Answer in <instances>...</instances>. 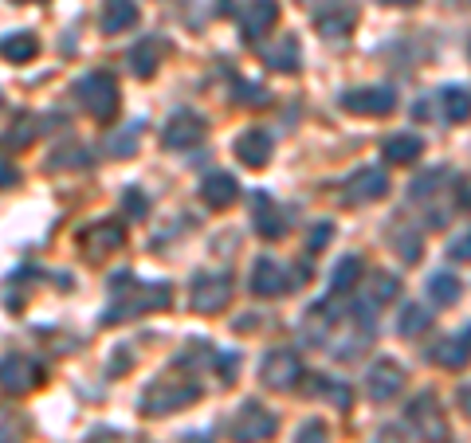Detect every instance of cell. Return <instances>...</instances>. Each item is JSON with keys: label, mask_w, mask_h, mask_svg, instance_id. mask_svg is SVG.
Masks as SVG:
<instances>
[{"label": "cell", "mask_w": 471, "mask_h": 443, "mask_svg": "<svg viewBox=\"0 0 471 443\" xmlns=\"http://www.w3.org/2000/svg\"><path fill=\"white\" fill-rule=\"evenodd\" d=\"M409 424L421 431L424 443H444L448 439V424L440 416V408H436V396L432 393H421L416 401L409 404Z\"/></svg>", "instance_id": "obj_13"}, {"label": "cell", "mask_w": 471, "mask_h": 443, "mask_svg": "<svg viewBox=\"0 0 471 443\" xmlns=\"http://www.w3.org/2000/svg\"><path fill=\"white\" fill-rule=\"evenodd\" d=\"M295 443H326V424L323 420H307V424L295 431Z\"/></svg>", "instance_id": "obj_38"}, {"label": "cell", "mask_w": 471, "mask_h": 443, "mask_svg": "<svg viewBox=\"0 0 471 443\" xmlns=\"http://www.w3.org/2000/svg\"><path fill=\"white\" fill-rule=\"evenodd\" d=\"M448 255H452L456 263H467V259H471V232H464V235H456V240L448 244Z\"/></svg>", "instance_id": "obj_39"}, {"label": "cell", "mask_w": 471, "mask_h": 443, "mask_svg": "<svg viewBox=\"0 0 471 443\" xmlns=\"http://www.w3.org/2000/svg\"><path fill=\"white\" fill-rule=\"evenodd\" d=\"M24 416H16L13 408H0V443H24Z\"/></svg>", "instance_id": "obj_33"}, {"label": "cell", "mask_w": 471, "mask_h": 443, "mask_svg": "<svg viewBox=\"0 0 471 443\" xmlns=\"http://www.w3.org/2000/svg\"><path fill=\"white\" fill-rule=\"evenodd\" d=\"M404 388V369L393 358H381V361H373L369 365V373H366V393H369V401H393Z\"/></svg>", "instance_id": "obj_14"}, {"label": "cell", "mask_w": 471, "mask_h": 443, "mask_svg": "<svg viewBox=\"0 0 471 443\" xmlns=\"http://www.w3.org/2000/svg\"><path fill=\"white\" fill-rule=\"evenodd\" d=\"M275 428H280V416L271 408H263L260 401H244L228 420V436L236 443H263L275 436Z\"/></svg>", "instance_id": "obj_4"}, {"label": "cell", "mask_w": 471, "mask_h": 443, "mask_svg": "<svg viewBox=\"0 0 471 443\" xmlns=\"http://www.w3.org/2000/svg\"><path fill=\"white\" fill-rule=\"evenodd\" d=\"M40 51V40L31 36V31H13V36L0 40V56L8 63H31Z\"/></svg>", "instance_id": "obj_28"}, {"label": "cell", "mask_w": 471, "mask_h": 443, "mask_svg": "<svg viewBox=\"0 0 471 443\" xmlns=\"http://www.w3.org/2000/svg\"><path fill=\"white\" fill-rule=\"evenodd\" d=\"M428 358L440 365V369H464V365L471 361V341L467 338H444L440 345L428 350Z\"/></svg>", "instance_id": "obj_24"}, {"label": "cell", "mask_w": 471, "mask_h": 443, "mask_svg": "<svg viewBox=\"0 0 471 443\" xmlns=\"http://www.w3.org/2000/svg\"><path fill=\"white\" fill-rule=\"evenodd\" d=\"M240 197V181L232 177V173H209L205 181H200V200L209 204V208H228Z\"/></svg>", "instance_id": "obj_22"}, {"label": "cell", "mask_w": 471, "mask_h": 443, "mask_svg": "<svg viewBox=\"0 0 471 443\" xmlns=\"http://www.w3.org/2000/svg\"><path fill=\"white\" fill-rule=\"evenodd\" d=\"M87 149L83 146H71V149H63V154H56V161H51V169H75V165H87Z\"/></svg>", "instance_id": "obj_37"}, {"label": "cell", "mask_w": 471, "mask_h": 443, "mask_svg": "<svg viewBox=\"0 0 471 443\" xmlns=\"http://www.w3.org/2000/svg\"><path fill=\"white\" fill-rule=\"evenodd\" d=\"M232 91H240V94H232V99L240 102V106H263V102H267L263 86H255V83H240V79H236Z\"/></svg>", "instance_id": "obj_36"}, {"label": "cell", "mask_w": 471, "mask_h": 443, "mask_svg": "<svg viewBox=\"0 0 471 443\" xmlns=\"http://www.w3.org/2000/svg\"><path fill=\"white\" fill-rule=\"evenodd\" d=\"M330 235H334V228H330V224H323V228H318L315 235H310V255H315V252H318V247H323V244L330 240Z\"/></svg>", "instance_id": "obj_41"}, {"label": "cell", "mask_w": 471, "mask_h": 443, "mask_svg": "<svg viewBox=\"0 0 471 443\" xmlns=\"http://www.w3.org/2000/svg\"><path fill=\"white\" fill-rule=\"evenodd\" d=\"M75 99H79V106L94 118V122H111V118L118 114V83H114V75L87 71L79 83H75Z\"/></svg>", "instance_id": "obj_3"}, {"label": "cell", "mask_w": 471, "mask_h": 443, "mask_svg": "<svg viewBox=\"0 0 471 443\" xmlns=\"http://www.w3.org/2000/svg\"><path fill=\"white\" fill-rule=\"evenodd\" d=\"M342 111L361 114V118H385L397 111V94L389 86H358V91L342 94Z\"/></svg>", "instance_id": "obj_9"}, {"label": "cell", "mask_w": 471, "mask_h": 443, "mask_svg": "<svg viewBox=\"0 0 471 443\" xmlns=\"http://www.w3.org/2000/svg\"><path fill=\"white\" fill-rule=\"evenodd\" d=\"M428 318L424 315V306H416V302H409V306L397 315V333H404V338H413V333H421V330H428Z\"/></svg>", "instance_id": "obj_32"}, {"label": "cell", "mask_w": 471, "mask_h": 443, "mask_svg": "<svg viewBox=\"0 0 471 443\" xmlns=\"http://www.w3.org/2000/svg\"><path fill=\"white\" fill-rule=\"evenodd\" d=\"M456 401H459V408H464V412L471 416V385L459 388V393H456Z\"/></svg>", "instance_id": "obj_43"}, {"label": "cell", "mask_w": 471, "mask_h": 443, "mask_svg": "<svg viewBox=\"0 0 471 443\" xmlns=\"http://www.w3.org/2000/svg\"><path fill=\"white\" fill-rule=\"evenodd\" d=\"M232 154L240 157L248 169H263L267 161H271V154H275V137L267 134V129L252 126V129H244V134L232 142Z\"/></svg>", "instance_id": "obj_16"}, {"label": "cell", "mask_w": 471, "mask_h": 443, "mask_svg": "<svg viewBox=\"0 0 471 443\" xmlns=\"http://www.w3.org/2000/svg\"><path fill=\"white\" fill-rule=\"evenodd\" d=\"M385 192H389V177H385L378 165L358 169V173H353V177L346 181V200H350V204H373V200H381Z\"/></svg>", "instance_id": "obj_18"}, {"label": "cell", "mask_w": 471, "mask_h": 443, "mask_svg": "<svg viewBox=\"0 0 471 443\" xmlns=\"http://www.w3.org/2000/svg\"><path fill=\"white\" fill-rule=\"evenodd\" d=\"M298 385H303L307 396H326V401H334L338 408H350V388L330 381V377H323V373H303V381Z\"/></svg>", "instance_id": "obj_25"}, {"label": "cell", "mask_w": 471, "mask_h": 443, "mask_svg": "<svg viewBox=\"0 0 471 443\" xmlns=\"http://www.w3.org/2000/svg\"><path fill=\"white\" fill-rule=\"evenodd\" d=\"M467 51H471V43H467Z\"/></svg>", "instance_id": "obj_46"}, {"label": "cell", "mask_w": 471, "mask_h": 443, "mask_svg": "<svg viewBox=\"0 0 471 443\" xmlns=\"http://www.w3.org/2000/svg\"><path fill=\"white\" fill-rule=\"evenodd\" d=\"M173 306V287L169 283H138L130 271H118L111 279V302L102 310V326H118L138 315H154V310Z\"/></svg>", "instance_id": "obj_1"}, {"label": "cell", "mask_w": 471, "mask_h": 443, "mask_svg": "<svg viewBox=\"0 0 471 443\" xmlns=\"http://www.w3.org/2000/svg\"><path fill=\"white\" fill-rule=\"evenodd\" d=\"M40 385H44V365L36 358H28V353H8V358H0V388H4V393L24 396Z\"/></svg>", "instance_id": "obj_5"}, {"label": "cell", "mask_w": 471, "mask_h": 443, "mask_svg": "<svg viewBox=\"0 0 471 443\" xmlns=\"http://www.w3.org/2000/svg\"><path fill=\"white\" fill-rule=\"evenodd\" d=\"M389 235H393V244L401 247L404 263H416V259H421V235H416V232H409V228H393Z\"/></svg>", "instance_id": "obj_34"}, {"label": "cell", "mask_w": 471, "mask_h": 443, "mask_svg": "<svg viewBox=\"0 0 471 443\" xmlns=\"http://www.w3.org/2000/svg\"><path fill=\"white\" fill-rule=\"evenodd\" d=\"M20 4H40V0H20Z\"/></svg>", "instance_id": "obj_45"}, {"label": "cell", "mask_w": 471, "mask_h": 443, "mask_svg": "<svg viewBox=\"0 0 471 443\" xmlns=\"http://www.w3.org/2000/svg\"><path fill=\"white\" fill-rule=\"evenodd\" d=\"M416 118H440V122H467L471 118V91L464 86H444L432 94V102H416Z\"/></svg>", "instance_id": "obj_8"}, {"label": "cell", "mask_w": 471, "mask_h": 443, "mask_svg": "<svg viewBox=\"0 0 471 443\" xmlns=\"http://www.w3.org/2000/svg\"><path fill=\"white\" fill-rule=\"evenodd\" d=\"M122 208H126V212H130V216H134V220H142V216L149 212V197H146V192H142V189H138V185H130V189H126V192H122Z\"/></svg>", "instance_id": "obj_35"}, {"label": "cell", "mask_w": 471, "mask_h": 443, "mask_svg": "<svg viewBox=\"0 0 471 443\" xmlns=\"http://www.w3.org/2000/svg\"><path fill=\"white\" fill-rule=\"evenodd\" d=\"M424 154V142L416 134H393L389 142H385V161L389 165H409V161H416Z\"/></svg>", "instance_id": "obj_27"}, {"label": "cell", "mask_w": 471, "mask_h": 443, "mask_svg": "<svg viewBox=\"0 0 471 443\" xmlns=\"http://www.w3.org/2000/svg\"><path fill=\"white\" fill-rule=\"evenodd\" d=\"M205 118H200L197 111H173L169 114V122L162 129V146L165 149H192L205 137Z\"/></svg>", "instance_id": "obj_10"}, {"label": "cell", "mask_w": 471, "mask_h": 443, "mask_svg": "<svg viewBox=\"0 0 471 443\" xmlns=\"http://www.w3.org/2000/svg\"><path fill=\"white\" fill-rule=\"evenodd\" d=\"M252 220H255V232H260L263 240H271V244L287 235V220H283L280 204L267 197V192H255L252 197Z\"/></svg>", "instance_id": "obj_19"}, {"label": "cell", "mask_w": 471, "mask_h": 443, "mask_svg": "<svg viewBox=\"0 0 471 443\" xmlns=\"http://www.w3.org/2000/svg\"><path fill=\"white\" fill-rule=\"evenodd\" d=\"M232 302V275H205L200 271L189 287V306L197 315H220Z\"/></svg>", "instance_id": "obj_6"}, {"label": "cell", "mask_w": 471, "mask_h": 443, "mask_svg": "<svg viewBox=\"0 0 471 443\" xmlns=\"http://www.w3.org/2000/svg\"><path fill=\"white\" fill-rule=\"evenodd\" d=\"M275 20H280V0H244L240 4V31L248 43L263 40L275 28Z\"/></svg>", "instance_id": "obj_15"}, {"label": "cell", "mask_w": 471, "mask_h": 443, "mask_svg": "<svg viewBox=\"0 0 471 443\" xmlns=\"http://www.w3.org/2000/svg\"><path fill=\"white\" fill-rule=\"evenodd\" d=\"M248 287H252L255 298H280V295H287V290L295 287V279L283 271V263H275V259L260 255V259H255V267H252Z\"/></svg>", "instance_id": "obj_11"}, {"label": "cell", "mask_w": 471, "mask_h": 443, "mask_svg": "<svg viewBox=\"0 0 471 443\" xmlns=\"http://www.w3.org/2000/svg\"><path fill=\"white\" fill-rule=\"evenodd\" d=\"M353 20H358V8H353V0H323V4H315V24L323 31L326 40H342L353 31Z\"/></svg>", "instance_id": "obj_12"}, {"label": "cell", "mask_w": 471, "mask_h": 443, "mask_svg": "<svg viewBox=\"0 0 471 443\" xmlns=\"http://www.w3.org/2000/svg\"><path fill=\"white\" fill-rule=\"evenodd\" d=\"M361 283V259L358 255H342L330 271V295H350Z\"/></svg>", "instance_id": "obj_26"}, {"label": "cell", "mask_w": 471, "mask_h": 443, "mask_svg": "<svg viewBox=\"0 0 471 443\" xmlns=\"http://www.w3.org/2000/svg\"><path fill=\"white\" fill-rule=\"evenodd\" d=\"M401 295V283H397V275H385L378 271L369 279V287H366V298H369V306H385V302H393Z\"/></svg>", "instance_id": "obj_31"}, {"label": "cell", "mask_w": 471, "mask_h": 443, "mask_svg": "<svg viewBox=\"0 0 471 443\" xmlns=\"http://www.w3.org/2000/svg\"><path fill=\"white\" fill-rule=\"evenodd\" d=\"M428 298H432L436 306H456L459 302V279L448 275V271H436L428 279Z\"/></svg>", "instance_id": "obj_30"}, {"label": "cell", "mask_w": 471, "mask_h": 443, "mask_svg": "<svg viewBox=\"0 0 471 443\" xmlns=\"http://www.w3.org/2000/svg\"><path fill=\"white\" fill-rule=\"evenodd\" d=\"M456 200H459V208H467V212H471V181H464V185L456 189Z\"/></svg>", "instance_id": "obj_42"}, {"label": "cell", "mask_w": 471, "mask_h": 443, "mask_svg": "<svg viewBox=\"0 0 471 443\" xmlns=\"http://www.w3.org/2000/svg\"><path fill=\"white\" fill-rule=\"evenodd\" d=\"M263 63L271 71H280V75H295L298 67H303V48H298L295 36H280L275 43H267L263 48Z\"/></svg>", "instance_id": "obj_21"}, {"label": "cell", "mask_w": 471, "mask_h": 443, "mask_svg": "<svg viewBox=\"0 0 471 443\" xmlns=\"http://www.w3.org/2000/svg\"><path fill=\"white\" fill-rule=\"evenodd\" d=\"M79 244L87 255H106V252H118L126 244V228L118 220H94L79 232Z\"/></svg>", "instance_id": "obj_17"}, {"label": "cell", "mask_w": 471, "mask_h": 443, "mask_svg": "<svg viewBox=\"0 0 471 443\" xmlns=\"http://www.w3.org/2000/svg\"><path fill=\"white\" fill-rule=\"evenodd\" d=\"M260 381L275 393H287L303 381V361H298L295 350H271L267 358L260 361Z\"/></svg>", "instance_id": "obj_7"}, {"label": "cell", "mask_w": 471, "mask_h": 443, "mask_svg": "<svg viewBox=\"0 0 471 443\" xmlns=\"http://www.w3.org/2000/svg\"><path fill=\"white\" fill-rule=\"evenodd\" d=\"M165 51H169V43L162 36H142V43L130 51V71L138 79H154L157 67H162V59H165Z\"/></svg>", "instance_id": "obj_20"}, {"label": "cell", "mask_w": 471, "mask_h": 443, "mask_svg": "<svg viewBox=\"0 0 471 443\" xmlns=\"http://www.w3.org/2000/svg\"><path fill=\"white\" fill-rule=\"evenodd\" d=\"M385 4H397V8H409V4H416V0H385Z\"/></svg>", "instance_id": "obj_44"}, {"label": "cell", "mask_w": 471, "mask_h": 443, "mask_svg": "<svg viewBox=\"0 0 471 443\" xmlns=\"http://www.w3.org/2000/svg\"><path fill=\"white\" fill-rule=\"evenodd\" d=\"M142 126H146V122H126V126H118L114 134L106 137V149H111V157H134L138 137H142Z\"/></svg>", "instance_id": "obj_29"}, {"label": "cell", "mask_w": 471, "mask_h": 443, "mask_svg": "<svg viewBox=\"0 0 471 443\" xmlns=\"http://www.w3.org/2000/svg\"><path fill=\"white\" fill-rule=\"evenodd\" d=\"M138 24V4L134 0H102V31L118 36V31H130Z\"/></svg>", "instance_id": "obj_23"}, {"label": "cell", "mask_w": 471, "mask_h": 443, "mask_svg": "<svg viewBox=\"0 0 471 443\" xmlns=\"http://www.w3.org/2000/svg\"><path fill=\"white\" fill-rule=\"evenodd\" d=\"M20 185V169L8 165V157H0V189H16Z\"/></svg>", "instance_id": "obj_40"}, {"label": "cell", "mask_w": 471, "mask_h": 443, "mask_svg": "<svg viewBox=\"0 0 471 443\" xmlns=\"http://www.w3.org/2000/svg\"><path fill=\"white\" fill-rule=\"evenodd\" d=\"M200 393H205V388L192 381V377H173V373H169V377H157V381L146 385L138 408H142L146 416H169V412H181V408L197 404Z\"/></svg>", "instance_id": "obj_2"}]
</instances>
